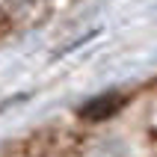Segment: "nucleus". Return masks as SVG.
I'll list each match as a JSON object with an SVG mask.
<instances>
[{
    "label": "nucleus",
    "mask_w": 157,
    "mask_h": 157,
    "mask_svg": "<svg viewBox=\"0 0 157 157\" xmlns=\"http://www.w3.org/2000/svg\"><path fill=\"white\" fill-rule=\"evenodd\" d=\"M53 0H6L3 15L12 30H33L51 18Z\"/></svg>",
    "instance_id": "1"
},
{
    "label": "nucleus",
    "mask_w": 157,
    "mask_h": 157,
    "mask_svg": "<svg viewBox=\"0 0 157 157\" xmlns=\"http://www.w3.org/2000/svg\"><path fill=\"white\" fill-rule=\"evenodd\" d=\"M122 104H124V95H119V92L98 95V98H92V101H86V104H83L80 119H86V122H104V119H110V116L119 113V110H122Z\"/></svg>",
    "instance_id": "2"
}]
</instances>
